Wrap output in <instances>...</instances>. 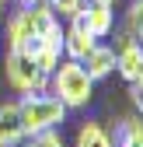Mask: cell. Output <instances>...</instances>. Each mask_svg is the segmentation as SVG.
Returning a JSON list of instances; mask_svg holds the SVG:
<instances>
[{
  "mask_svg": "<svg viewBox=\"0 0 143 147\" xmlns=\"http://www.w3.org/2000/svg\"><path fill=\"white\" fill-rule=\"evenodd\" d=\"M49 91L66 109H84L91 102V95H94V81L87 77L80 60H59L49 70Z\"/></svg>",
  "mask_w": 143,
  "mask_h": 147,
  "instance_id": "cell-1",
  "label": "cell"
},
{
  "mask_svg": "<svg viewBox=\"0 0 143 147\" xmlns=\"http://www.w3.org/2000/svg\"><path fill=\"white\" fill-rule=\"evenodd\" d=\"M17 112H21L25 133H39V130H59L66 119V105L52 91H25L17 98Z\"/></svg>",
  "mask_w": 143,
  "mask_h": 147,
  "instance_id": "cell-2",
  "label": "cell"
},
{
  "mask_svg": "<svg viewBox=\"0 0 143 147\" xmlns=\"http://www.w3.org/2000/svg\"><path fill=\"white\" fill-rule=\"evenodd\" d=\"M4 74H7V84L14 91H49V74L39 70L31 60H28V53L21 49H11L7 53V60H4Z\"/></svg>",
  "mask_w": 143,
  "mask_h": 147,
  "instance_id": "cell-3",
  "label": "cell"
},
{
  "mask_svg": "<svg viewBox=\"0 0 143 147\" xmlns=\"http://www.w3.org/2000/svg\"><path fill=\"white\" fill-rule=\"evenodd\" d=\"M115 70L122 74L126 81H140L143 77V46L136 42V35L122 28L115 35Z\"/></svg>",
  "mask_w": 143,
  "mask_h": 147,
  "instance_id": "cell-4",
  "label": "cell"
},
{
  "mask_svg": "<svg viewBox=\"0 0 143 147\" xmlns=\"http://www.w3.org/2000/svg\"><path fill=\"white\" fill-rule=\"evenodd\" d=\"M98 39H94V32L87 28V21H84V14H80V7L70 14V28L63 32V53H66V60H84L87 56V49H91Z\"/></svg>",
  "mask_w": 143,
  "mask_h": 147,
  "instance_id": "cell-5",
  "label": "cell"
},
{
  "mask_svg": "<svg viewBox=\"0 0 143 147\" xmlns=\"http://www.w3.org/2000/svg\"><path fill=\"white\" fill-rule=\"evenodd\" d=\"M80 14L87 28L94 32V39H105L115 28V4H101V0H80Z\"/></svg>",
  "mask_w": 143,
  "mask_h": 147,
  "instance_id": "cell-6",
  "label": "cell"
},
{
  "mask_svg": "<svg viewBox=\"0 0 143 147\" xmlns=\"http://www.w3.org/2000/svg\"><path fill=\"white\" fill-rule=\"evenodd\" d=\"M21 137H25V126H21L17 102H4L0 105V147H17Z\"/></svg>",
  "mask_w": 143,
  "mask_h": 147,
  "instance_id": "cell-7",
  "label": "cell"
},
{
  "mask_svg": "<svg viewBox=\"0 0 143 147\" xmlns=\"http://www.w3.org/2000/svg\"><path fill=\"white\" fill-rule=\"evenodd\" d=\"M80 63H84V70H87V77H91V81H101V77H108V74L115 70V49L94 42Z\"/></svg>",
  "mask_w": 143,
  "mask_h": 147,
  "instance_id": "cell-8",
  "label": "cell"
},
{
  "mask_svg": "<svg viewBox=\"0 0 143 147\" xmlns=\"http://www.w3.org/2000/svg\"><path fill=\"white\" fill-rule=\"evenodd\" d=\"M112 147H143V119H140V116L119 119V123H115Z\"/></svg>",
  "mask_w": 143,
  "mask_h": 147,
  "instance_id": "cell-9",
  "label": "cell"
},
{
  "mask_svg": "<svg viewBox=\"0 0 143 147\" xmlns=\"http://www.w3.org/2000/svg\"><path fill=\"white\" fill-rule=\"evenodd\" d=\"M25 35H28V4H21L11 18H7V46L17 49L25 42Z\"/></svg>",
  "mask_w": 143,
  "mask_h": 147,
  "instance_id": "cell-10",
  "label": "cell"
},
{
  "mask_svg": "<svg viewBox=\"0 0 143 147\" xmlns=\"http://www.w3.org/2000/svg\"><path fill=\"white\" fill-rule=\"evenodd\" d=\"M77 147H112V137L101 123H84L77 133Z\"/></svg>",
  "mask_w": 143,
  "mask_h": 147,
  "instance_id": "cell-11",
  "label": "cell"
},
{
  "mask_svg": "<svg viewBox=\"0 0 143 147\" xmlns=\"http://www.w3.org/2000/svg\"><path fill=\"white\" fill-rule=\"evenodd\" d=\"M17 147H63L59 130H39V133H25Z\"/></svg>",
  "mask_w": 143,
  "mask_h": 147,
  "instance_id": "cell-12",
  "label": "cell"
},
{
  "mask_svg": "<svg viewBox=\"0 0 143 147\" xmlns=\"http://www.w3.org/2000/svg\"><path fill=\"white\" fill-rule=\"evenodd\" d=\"M140 25H143V0H133L126 11V32H136Z\"/></svg>",
  "mask_w": 143,
  "mask_h": 147,
  "instance_id": "cell-13",
  "label": "cell"
},
{
  "mask_svg": "<svg viewBox=\"0 0 143 147\" xmlns=\"http://www.w3.org/2000/svg\"><path fill=\"white\" fill-rule=\"evenodd\" d=\"M45 4L56 11V18H70V14L80 7V0H45Z\"/></svg>",
  "mask_w": 143,
  "mask_h": 147,
  "instance_id": "cell-14",
  "label": "cell"
},
{
  "mask_svg": "<svg viewBox=\"0 0 143 147\" xmlns=\"http://www.w3.org/2000/svg\"><path fill=\"white\" fill-rule=\"evenodd\" d=\"M129 98H133V109L143 116V77L140 81H129Z\"/></svg>",
  "mask_w": 143,
  "mask_h": 147,
  "instance_id": "cell-15",
  "label": "cell"
},
{
  "mask_svg": "<svg viewBox=\"0 0 143 147\" xmlns=\"http://www.w3.org/2000/svg\"><path fill=\"white\" fill-rule=\"evenodd\" d=\"M133 35H136V42H140V46H143V25H140V28H136V32H133Z\"/></svg>",
  "mask_w": 143,
  "mask_h": 147,
  "instance_id": "cell-16",
  "label": "cell"
},
{
  "mask_svg": "<svg viewBox=\"0 0 143 147\" xmlns=\"http://www.w3.org/2000/svg\"><path fill=\"white\" fill-rule=\"evenodd\" d=\"M25 4H42V0H25Z\"/></svg>",
  "mask_w": 143,
  "mask_h": 147,
  "instance_id": "cell-17",
  "label": "cell"
},
{
  "mask_svg": "<svg viewBox=\"0 0 143 147\" xmlns=\"http://www.w3.org/2000/svg\"><path fill=\"white\" fill-rule=\"evenodd\" d=\"M0 18H4V0H0Z\"/></svg>",
  "mask_w": 143,
  "mask_h": 147,
  "instance_id": "cell-18",
  "label": "cell"
},
{
  "mask_svg": "<svg viewBox=\"0 0 143 147\" xmlns=\"http://www.w3.org/2000/svg\"><path fill=\"white\" fill-rule=\"evenodd\" d=\"M14 4H25V0H14Z\"/></svg>",
  "mask_w": 143,
  "mask_h": 147,
  "instance_id": "cell-19",
  "label": "cell"
}]
</instances>
